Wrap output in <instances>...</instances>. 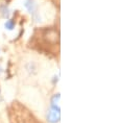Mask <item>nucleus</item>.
I'll use <instances>...</instances> for the list:
<instances>
[{
	"label": "nucleus",
	"mask_w": 117,
	"mask_h": 123,
	"mask_svg": "<svg viewBox=\"0 0 117 123\" xmlns=\"http://www.w3.org/2000/svg\"><path fill=\"white\" fill-rule=\"evenodd\" d=\"M48 123H58L61 119V113L60 109H53V107H49L47 115H46Z\"/></svg>",
	"instance_id": "f257e3e1"
},
{
	"label": "nucleus",
	"mask_w": 117,
	"mask_h": 123,
	"mask_svg": "<svg viewBox=\"0 0 117 123\" xmlns=\"http://www.w3.org/2000/svg\"><path fill=\"white\" fill-rule=\"evenodd\" d=\"M24 6L27 8V11H28L30 14H36L37 3L35 2V0H26L25 3H24Z\"/></svg>",
	"instance_id": "f03ea898"
},
{
	"label": "nucleus",
	"mask_w": 117,
	"mask_h": 123,
	"mask_svg": "<svg viewBox=\"0 0 117 123\" xmlns=\"http://www.w3.org/2000/svg\"><path fill=\"white\" fill-rule=\"evenodd\" d=\"M50 107L60 109V94H54L50 100Z\"/></svg>",
	"instance_id": "7ed1b4c3"
},
{
	"label": "nucleus",
	"mask_w": 117,
	"mask_h": 123,
	"mask_svg": "<svg viewBox=\"0 0 117 123\" xmlns=\"http://www.w3.org/2000/svg\"><path fill=\"white\" fill-rule=\"evenodd\" d=\"M5 29L7 30H13L15 28V21L14 20H6V22L4 24Z\"/></svg>",
	"instance_id": "20e7f679"
},
{
	"label": "nucleus",
	"mask_w": 117,
	"mask_h": 123,
	"mask_svg": "<svg viewBox=\"0 0 117 123\" xmlns=\"http://www.w3.org/2000/svg\"><path fill=\"white\" fill-rule=\"evenodd\" d=\"M1 14H2V17L5 18V19L10 17V11H8V8L6 6H2L1 7Z\"/></svg>",
	"instance_id": "39448f33"
},
{
	"label": "nucleus",
	"mask_w": 117,
	"mask_h": 123,
	"mask_svg": "<svg viewBox=\"0 0 117 123\" xmlns=\"http://www.w3.org/2000/svg\"><path fill=\"white\" fill-rule=\"evenodd\" d=\"M1 71H2V70H1V67H0V73H1Z\"/></svg>",
	"instance_id": "423d86ee"
}]
</instances>
